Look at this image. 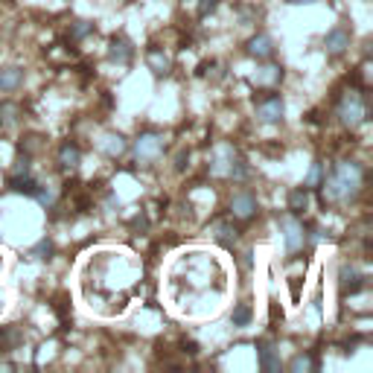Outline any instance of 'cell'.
I'll use <instances>...</instances> for the list:
<instances>
[{"label": "cell", "mask_w": 373, "mask_h": 373, "mask_svg": "<svg viewBox=\"0 0 373 373\" xmlns=\"http://www.w3.org/2000/svg\"><path fill=\"white\" fill-rule=\"evenodd\" d=\"M131 58H134V44L126 35H114L108 41V61H114V65H131Z\"/></svg>", "instance_id": "obj_12"}, {"label": "cell", "mask_w": 373, "mask_h": 373, "mask_svg": "<svg viewBox=\"0 0 373 373\" xmlns=\"http://www.w3.org/2000/svg\"><path fill=\"white\" fill-rule=\"evenodd\" d=\"M365 289V275L359 271L356 266H341L339 268V295L347 297V295H359Z\"/></svg>", "instance_id": "obj_9"}, {"label": "cell", "mask_w": 373, "mask_h": 373, "mask_svg": "<svg viewBox=\"0 0 373 373\" xmlns=\"http://www.w3.org/2000/svg\"><path fill=\"white\" fill-rule=\"evenodd\" d=\"M96 32V27L91 21H73L70 23V30H67V41L70 44H76V41H85L88 35H94Z\"/></svg>", "instance_id": "obj_21"}, {"label": "cell", "mask_w": 373, "mask_h": 373, "mask_svg": "<svg viewBox=\"0 0 373 373\" xmlns=\"http://www.w3.org/2000/svg\"><path fill=\"white\" fill-rule=\"evenodd\" d=\"M3 306H6V295L0 292V312H3Z\"/></svg>", "instance_id": "obj_29"}, {"label": "cell", "mask_w": 373, "mask_h": 373, "mask_svg": "<svg viewBox=\"0 0 373 373\" xmlns=\"http://www.w3.org/2000/svg\"><path fill=\"white\" fill-rule=\"evenodd\" d=\"M289 213H295V216H301V213H306L309 210V190L306 186H295V190H289Z\"/></svg>", "instance_id": "obj_19"}, {"label": "cell", "mask_w": 373, "mask_h": 373, "mask_svg": "<svg viewBox=\"0 0 373 373\" xmlns=\"http://www.w3.org/2000/svg\"><path fill=\"white\" fill-rule=\"evenodd\" d=\"M289 370L292 373H312V370H318V359L309 353H297L289 359Z\"/></svg>", "instance_id": "obj_20"}, {"label": "cell", "mask_w": 373, "mask_h": 373, "mask_svg": "<svg viewBox=\"0 0 373 373\" xmlns=\"http://www.w3.org/2000/svg\"><path fill=\"white\" fill-rule=\"evenodd\" d=\"M347 50H350V30L347 27H335L324 35V53L332 56V58H339L344 56Z\"/></svg>", "instance_id": "obj_11"}, {"label": "cell", "mask_w": 373, "mask_h": 373, "mask_svg": "<svg viewBox=\"0 0 373 373\" xmlns=\"http://www.w3.org/2000/svg\"><path fill=\"white\" fill-rule=\"evenodd\" d=\"M56 164H58V172L73 175V172L82 167V149L73 143V140H65V143L58 146V152H56Z\"/></svg>", "instance_id": "obj_8"}, {"label": "cell", "mask_w": 373, "mask_h": 373, "mask_svg": "<svg viewBox=\"0 0 373 373\" xmlns=\"http://www.w3.org/2000/svg\"><path fill=\"white\" fill-rule=\"evenodd\" d=\"M277 228H280V236H283L286 251H289V254H297L306 245V228H303V222L297 219L295 213L277 216Z\"/></svg>", "instance_id": "obj_6"}, {"label": "cell", "mask_w": 373, "mask_h": 373, "mask_svg": "<svg viewBox=\"0 0 373 373\" xmlns=\"http://www.w3.org/2000/svg\"><path fill=\"white\" fill-rule=\"evenodd\" d=\"M257 365L263 367L266 373H277L283 365H280V353H277V347L271 344V341H259L257 344Z\"/></svg>", "instance_id": "obj_14"}, {"label": "cell", "mask_w": 373, "mask_h": 373, "mask_svg": "<svg viewBox=\"0 0 373 373\" xmlns=\"http://www.w3.org/2000/svg\"><path fill=\"white\" fill-rule=\"evenodd\" d=\"M275 39H271L268 32H257V35H251V39L245 41V53L251 56V58H257V61H268L271 56H275Z\"/></svg>", "instance_id": "obj_10"}, {"label": "cell", "mask_w": 373, "mask_h": 373, "mask_svg": "<svg viewBox=\"0 0 373 373\" xmlns=\"http://www.w3.org/2000/svg\"><path fill=\"white\" fill-rule=\"evenodd\" d=\"M53 251H56V245L50 242V239H41V242H39V248H35V254H39V259H50V257H53Z\"/></svg>", "instance_id": "obj_25"}, {"label": "cell", "mask_w": 373, "mask_h": 373, "mask_svg": "<svg viewBox=\"0 0 373 373\" xmlns=\"http://www.w3.org/2000/svg\"><path fill=\"white\" fill-rule=\"evenodd\" d=\"M251 257H254L251 251H245V254H242V268H251Z\"/></svg>", "instance_id": "obj_27"}, {"label": "cell", "mask_w": 373, "mask_h": 373, "mask_svg": "<svg viewBox=\"0 0 373 373\" xmlns=\"http://www.w3.org/2000/svg\"><path fill=\"white\" fill-rule=\"evenodd\" d=\"M335 117H339V122L344 129H362L367 122V99L362 94V88H356V85H350V88H344L339 94V99H335Z\"/></svg>", "instance_id": "obj_2"}, {"label": "cell", "mask_w": 373, "mask_h": 373, "mask_svg": "<svg viewBox=\"0 0 373 373\" xmlns=\"http://www.w3.org/2000/svg\"><path fill=\"white\" fill-rule=\"evenodd\" d=\"M146 67L152 70L155 76H167V73L172 70V58L160 47H149L146 50Z\"/></svg>", "instance_id": "obj_15"}, {"label": "cell", "mask_w": 373, "mask_h": 373, "mask_svg": "<svg viewBox=\"0 0 373 373\" xmlns=\"http://www.w3.org/2000/svg\"><path fill=\"white\" fill-rule=\"evenodd\" d=\"M164 149H167L164 134H158V131H143L140 138L134 140L131 152H134V160H138L140 167H152V164H158V160L164 158Z\"/></svg>", "instance_id": "obj_5"}, {"label": "cell", "mask_w": 373, "mask_h": 373, "mask_svg": "<svg viewBox=\"0 0 373 373\" xmlns=\"http://www.w3.org/2000/svg\"><path fill=\"white\" fill-rule=\"evenodd\" d=\"M254 117L263 122V126H280V122L286 120L283 94H277L275 88L254 94Z\"/></svg>", "instance_id": "obj_4"}, {"label": "cell", "mask_w": 373, "mask_h": 373, "mask_svg": "<svg viewBox=\"0 0 373 373\" xmlns=\"http://www.w3.org/2000/svg\"><path fill=\"white\" fill-rule=\"evenodd\" d=\"M207 172L213 178H228V181H245L248 175H251V167H248V160L239 158V152H236L233 146L222 143L213 149V158H210L207 164Z\"/></svg>", "instance_id": "obj_3"}, {"label": "cell", "mask_w": 373, "mask_h": 373, "mask_svg": "<svg viewBox=\"0 0 373 373\" xmlns=\"http://www.w3.org/2000/svg\"><path fill=\"white\" fill-rule=\"evenodd\" d=\"M289 3H295V6H303V3H318V0H289Z\"/></svg>", "instance_id": "obj_28"}, {"label": "cell", "mask_w": 373, "mask_h": 373, "mask_svg": "<svg viewBox=\"0 0 373 373\" xmlns=\"http://www.w3.org/2000/svg\"><path fill=\"white\" fill-rule=\"evenodd\" d=\"M228 210H231V216L236 222H251L259 213V202H257V195L251 190H236L231 195V202H228Z\"/></svg>", "instance_id": "obj_7"}, {"label": "cell", "mask_w": 373, "mask_h": 373, "mask_svg": "<svg viewBox=\"0 0 373 373\" xmlns=\"http://www.w3.org/2000/svg\"><path fill=\"white\" fill-rule=\"evenodd\" d=\"M321 181H324V160H312V169H309L303 186H306V190H318Z\"/></svg>", "instance_id": "obj_23"}, {"label": "cell", "mask_w": 373, "mask_h": 373, "mask_svg": "<svg viewBox=\"0 0 373 373\" xmlns=\"http://www.w3.org/2000/svg\"><path fill=\"white\" fill-rule=\"evenodd\" d=\"M21 117H23V111H21L18 103H12V99H3V103H0V131L18 126Z\"/></svg>", "instance_id": "obj_18"}, {"label": "cell", "mask_w": 373, "mask_h": 373, "mask_svg": "<svg viewBox=\"0 0 373 373\" xmlns=\"http://www.w3.org/2000/svg\"><path fill=\"white\" fill-rule=\"evenodd\" d=\"M216 6H219V0H198V18H207L210 12H216Z\"/></svg>", "instance_id": "obj_26"}, {"label": "cell", "mask_w": 373, "mask_h": 373, "mask_svg": "<svg viewBox=\"0 0 373 373\" xmlns=\"http://www.w3.org/2000/svg\"><path fill=\"white\" fill-rule=\"evenodd\" d=\"M251 321H254V309L248 306V303H236L233 309H231V324L233 327H251Z\"/></svg>", "instance_id": "obj_22"}, {"label": "cell", "mask_w": 373, "mask_h": 373, "mask_svg": "<svg viewBox=\"0 0 373 373\" xmlns=\"http://www.w3.org/2000/svg\"><path fill=\"white\" fill-rule=\"evenodd\" d=\"M99 149H103V155L105 158H120V155H126V138H122L120 131H105L103 134V140H99Z\"/></svg>", "instance_id": "obj_16"}, {"label": "cell", "mask_w": 373, "mask_h": 373, "mask_svg": "<svg viewBox=\"0 0 373 373\" xmlns=\"http://www.w3.org/2000/svg\"><path fill=\"white\" fill-rule=\"evenodd\" d=\"M210 233H213V242L222 245V248H228V251H233L236 242H239V228H236L233 222H228V219L216 222V225L210 228Z\"/></svg>", "instance_id": "obj_13"}, {"label": "cell", "mask_w": 373, "mask_h": 373, "mask_svg": "<svg viewBox=\"0 0 373 373\" xmlns=\"http://www.w3.org/2000/svg\"><path fill=\"white\" fill-rule=\"evenodd\" d=\"M259 76H263V82H266V79H268V82H280V79H283V67L268 65V67H263V73H259Z\"/></svg>", "instance_id": "obj_24"}, {"label": "cell", "mask_w": 373, "mask_h": 373, "mask_svg": "<svg viewBox=\"0 0 373 373\" xmlns=\"http://www.w3.org/2000/svg\"><path fill=\"white\" fill-rule=\"evenodd\" d=\"M21 85H23V67L18 65L0 67V94H15Z\"/></svg>", "instance_id": "obj_17"}, {"label": "cell", "mask_w": 373, "mask_h": 373, "mask_svg": "<svg viewBox=\"0 0 373 373\" xmlns=\"http://www.w3.org/2000/svg\"><path fill=\"white\" fill-rule=\"evenodd\" d=\"M0 268H3V257H0Z\"/></svg>", "instance_id": "obj_30"}, {"label": "cell", "mask_w": 373, "mask_h": 373, "mask_svg": "<svg viewBox=\"0 0 373 373\" xmlns=\"http://www.w3.org/2000/svg\"><path fill=\"white\" fill-rule=\"evenodd\" d=\"M365 181H367V169L362 160H356V158L339 160V164L324 175V181H321L324 204H335V207L356 204L359 195L365 193Z\"/></svg>", "instance_id": "obj_1"}]
</instances>
